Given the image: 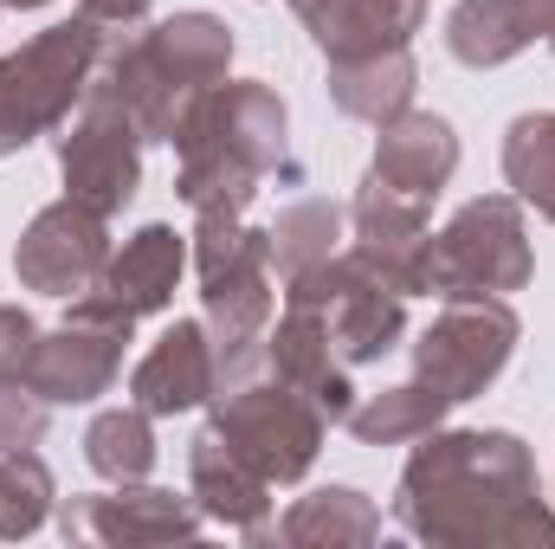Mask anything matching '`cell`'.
Here are the masks:
<instances>
[{"label": "cell", "mask_w": 555, "mask_h": 549, "mask_svg": "<svg viewBox=\"0 0 555 549\" xmlns=\"http://www.w3.org/2000/svg\"><path fill=\"white\" fill-rule=\"evenodd\" d=\"M401 531L433 549H555V511L517 433H420L395 491Z\"/></svg>", "instance_id": "cell-1"}, {"label": "cell", "mask_w": 555, "mask_h": 549, "mask_svg": "<svg viewBox=\"0 0 555 549\" xmlns=\"http://www.w3.org/2000/svg\"><path fill=\"white\" fill-rule=\"evenodd\" d=\"M175 155H181V201L201 214H246L259 181L266 175H291L297 181V162H291V137H284V98L259 78H240V85H214L181 137H175Z\"/></svg>", "instance_id": "cell-2"}, {"label": "cell", "mask_w": 555, "mask_h": 549, "mask_svg": "<svg viewBox=\"0 0 555 549\" xmlns=\"http://www.w3.org/2000/svg\"><path fill=\"white\" fill-rule=\"evenodd\" d=\"M233 65V26L214 13H175L149 33H130L104 52L98 85L124 98L149 142H175L188 111L227 78Z\"/></svg>", "instance_id": "cell-3"}, {"label": "cell", "mask_w": 555, "mask_h": 549, "mask_svg": "<svg viewBox=\"0 0 555 549\" xmlns=\"http://www.w3.org/2000/svg\"><path fill=\"white\" fill-rule=\"evenodd\" d=\"M194 272H201V304H207L220 388H233V382L266 369L272 233L246 227V214H201V227H194Z\"/></svg>", "instance_id": "cell-4"}, {"label": "cell", "mask_w": 555, "mask_h": 549, "mask_svg": "<svg viewBox=\"0 0 555 549\" xmlns=\"http://www.w3.org/2000/svg\"><path fill=\"white\" fill-rule=\"evenodd\" d=\"M111 39L91 20H65L33 33L20 52L0 59V155H20L26 142L59 137V124L85 104V91L98 85Z\"/></svg>", "instance_id": "cell-5"}, {"label": "cell", "mask_w": 555, "mask_h": 549, "mask_svg": "<svg viewBox=\"0 0 555 549\" xmlns=\"http://www.w3.org/2000/svg\"><path fill=\"white\" fill-rule=\"evenodd\" d=\"M537 272L530 259V227L517 194H478L465 201L426 253V291L439 297H504L524 291Z\"/></svg>", "instance_id": "cell-6"}, {"label": "cell", "mask_w": 555, "mask_h": 549, "mask_svg": "<svg viewBox=\"0 0 555 549\" xmlns=\"http://www.w3.org/2000/svg\"><path fill=\"white\" fill-rule=\"evenodd\" d=\"M284 304L304 310V317L330 336V349H336L349 369L382 362V356L408 336V297L388 291L356 253H336V259H323V266H310V272L284 278Z\"/></svg>", "instance_id": "cell-7"}, {"label": "cell", "mask_w": 555, "mask_h": 549, "mask_svg": "<svg viewBox=\"0 0 555 549\" xmlns=\"http://www.w3.org/2000/svg\"><path fill=\"white\" fill-rule=\"evenodd\" d=\"M214 433L266 478V485H297L317 465V446L330 433V420L310 408L291 382H278L272 369L233 382L214 395Z\"/></svg>", "instance_id": "cell-8"}, {"label": "cell", "mask_w": 555, "mask_h": 549, "mask_svg": "<svg viewBox=\"0 0 555 549\" xmlns=\"http://www.w3.org/2000/svg\"><path fill=\"white\" fill-rule=\"evenodd\" d=\"M130 330H137V317L91 284L85 297H72V317L59 330H39L33 362H26V388L39 401H52V408H65V401L78 408V401L111 395V382L124 369Z\"/></svg>", "instance_id": "cell-9"}, {"label": "cell", "mask_w": 555, "mask_h": 549, "mask_svg": "<svg viewBox=\"0 0 555 549\" xmlns=\"http://www.w3.org/2000/svg\"><path fill=\"white\" fill-rule=\"evenodd\" d=\"M142 130L137 117L124 111L117 91L91 85L85 104L59 124V175H65V194L91 214H124L142 188Z\"/></svg>", "instance_id": "cell-10"}, {"label": "cell", "mask_w": 555, "mask_h": 549, "mask_svg": "<svg viewBox=\"0 0 555 549\" xmlns=\"http://www.w3.org/2000/svg\"><path fill=\"white\" fill-rule=\"evenodd\" d=\"M511 349H517V310L504 297H446V310L414 343V382L459 408L504 375Z\"/></svg>", "instance_id": "cell-11"}, {"label": "cell", "mask_w": 555, "mask_h": 549, "mask_svg": "<svg viewBox=\"0 0 555 549\" xmlns=\"http://www.w3.org/2000/svg\"><path fill=\"white\" fill-rule=\"evenodd\" d=\"M111 266V233H104V214L78 207L72 194L39 207L33 227L20 233L13 246V278L26 291H46V297H85Z\"/></svg>", "instance_id": "cell-12"}, {"label": "cell", "mask_w": 555, "mask_h": 549, "mask_svg": "<svg viewBox=\"0 0 555 549\" xmlns=\"http://www.w3.org/2000/svg\"><path fill=\"white\" fill-rule=\"evenodd\" d=\"M201 505L155 491V485H117L98 498H65L59 531L65 544H111V549H137V544H194L201 537Z\"/></svg>", "instance_id": "cell-13"}, {"label": "cell", "mask_w": 555, "mask_h": 549, "mask_svg": "<svg viewBox=\"0 0 555 549\" xmlns=\"http://www.w3.org/2000/svg\"><path fill=\"white\" fill-rule=\"evenodd\" d=\"M349 220H356V259L382 278L388 291L420 297L426 291V253H433V227H426V201H408L395 188H382L375 175L356 188L349 201Z\"/></svg>", "instance_id": "cell-14"}, {"label": "cell", "mask_w": 555, "mask_h": 549, "mask_svg": "<svg viewBox=\"0 0 555 549\" xmlns=\"http://www.w3.org/2000/svg\"><path fill=\"white\" fill-rule=\"evenodd\" d=\"M291 7H297V20L310 26V39L323 46L330 65L401 52L426 26V0H291Z\"/></svg>", "instance_id": "cell-15"}, {"label": "cell", "mask_w": 555, "mask_h": 549, "mask_svg": "<svg viewBox=\"0 0 555 549\" xmlns=\"http://www.w3.org/2000/svg\"><path fill=\"white\" fill-rule=\"evenodd\" d=\"M188 498L201 505V518L207 524H227V531H240V537H253V544H266L272 537V524H266V511H272V485L207 426L194 446H188Z\"/></svg>", "instance_id": "cell-16"}, {"label": "cell", "mask_w": 555, "mask_h": 549, "mask_svg": "<svg viewBox=\"0 0 555 549\" xmlns=\"http://www.w3.org/2000/svg\"><path fill=\"white\" fill-rule=\"evenodd\" d=\"M130 395L142 413H188L220 395V362H214V336L207 323H168L155 336V349L137 362Z\"/></svg>", "instance_id": "cell-17"}, {"label": "cell", "mask_w": 555, "mask_h": 549, "mask_svg": "<svg viewBox=\"0 0 555 549\" xmlns=\"http://www.w3.org/2000/svg\"><path fill=\"white\" fill-rule=\"evenodd\" d=\"M266 369H272L278 382H291L330 426L349 420V408H356L349 362H343V356L330 349V336H323L304 310H291V304H284V317L266 330Z\"/></svg>", "instance_id": "cell-18"}, {"label": "cell", "mask_w": 555, "mask_h": 549, "mask_svg": "<svg viewBox=\"0 0 555 549\" xmlns=\"http://www.w3.org/2000/svg\"><path fill=\"white\" fill-rule=\"evenodd\" d=\"M452 168H459V137H452V124L433 117V111H401V117L382 124V137H375V168H369V175H375L382 188L408 194V201H433V194L452 181Z\"/></svg>", "instance_id": "cell-19"}, {"label": "cell", "mask_w": 555, "mask_h": 549, "mask_svg": "<svg viewBox=\"0 0 555 549\" xmlns=\"http://www.w3.org/2000/svg\"><path fill=\"white\" fill-rule=\"evenodd\" d=\"M188 272V240L175 233V227H142L124 240V253H111V266L98 278V291L104 297H117L130 317H155V310H168L175 304V284Z\"/></svg>", "instance_id": "cell-20"}, {"label": "cell", "mask_w": 555, "mask_h": 549, "mask_svg": "<svg viewBox=\"0 0 555 549\" xmlns=\"http://www.w3.org/2000/svg\"><path fill=\"white\" fill-rule=\"evenodd\" d=\"M414 85H420V65L414 52H375V59H343L330 65V104L356 124H388L401 111H414Z\"/></svg>", "instance_id": "cell-21"}, {"label": "cell", "mask_w": 555, "mask_h": 549, "mask_svg": "<svg viewBox=\"0 0 555 549\" xmlns=\"http://www.w3.org/2000/svg\"><path fill=\"white\" fill-rule=\"evenodd\" d=\"M524 46H537V33L524 20V0H459L446 13V52L472 72L511 65Z\"/></svg>", "instance_id": "cell-22"}, {"label": "cell", "mask_w": 555, "mask_h": 549, "mask_svg": "<svg viewBox=\"0 0 555 549\" xmlns=\"http://www.w3.org/2000/svg\"><path fill=\"white\" fill-rule=\"evenodd\" d=\"M278 537H284V544H297V549L375 544V537H382V511H375L362 491H349V485H330V491H310V498H297V505L284 511Z\"/></svg>", "instance_id": "cell-23"}, {"label": "cell", "mask_w": 555, "mask_h": 549, "mask_svg": "<svg viewBox=\"0 0 555 549\" xmlns=\"http://www.w3.org/2000/svg\"><path fill=\"white\" fill-rule=\"evenodd\" d=\"M446 395H433L426 382H401V388H382V395H369V401H356L349 408V433L362 439V446H408L420 433H433L439 420H446Z\"/></svg>", "instance_id": "cell-24"}, {"label": "cell", "mask_w": 555, "mask_h": 549, "mask_svg": "<svg viewBox=\"0 0 555 549\" xmlns=\"http://www.w3.org/2000/svg\"><path fill=\"white\" fill-rule=\"evenodd\" d=\"M504 181L555 227V111H530L504 130Z\"/></svg>", "instance_id": "cell-25"}, {"label": "cell", "mask_w": 555, "mask_h": 549, "mask_svg": "<svg viewBox=\"0 0 555 549\" xmlns=\"http://www.w3.org/2000/svg\"><path fill=\"white\" fill-rule=\"evenodd\" d=\"M155 413L142 408H111L91 420V433H85V465L98 472V478H111V485H137L149 478V465H155V426H149Z\"/></svg>", "instance_id": "cell-26"}, {"label": "cell", "mask_w": 555, "mask_h": 549, "mask_svg": "<svg viewBox=\"0 0 555 549\" xmlns=\"http://www.w3.org/2000/svg\"><path fill=\"white\" fill-rule=\"evenodd\" d=\"M272 272L278 278H297L323 259H336V240H343V207L336 201H297L284 207L272 227Z\"/></svg>", "instance_id": "cell-27"}, {"label": "cell", "mask_w": 555, "mask_h": 549, "mask_svg": "<svg viewBox=\"0 0 555 549\" xmlns=\"http://www.w3.org/2000/svg\"><path fill=\"white\" fill-rule=\"evenodd\" d=\"M52 518V472L46 459L26 446V452H0V537H33L39 524Z\"/></svg>", "instance_id": "cell-28"}, {"label": "cell", "mask_w": 555, "mask_h": 549, "mask_svg": "<svg viewBox=\"0 0 555 549\" xmlns=\"http://www.w3.org/2000/svg\"><path fill=\"white\" fill-rule=\"evenodd\" d=\"M46 413L52 401H39L26 382H0V452H26L46 439Z\"/></svg>", "instance_id": "cell-29"}, {"label": "cell", "mask_w": 555, "mask_h": 549, "mask_svg": "<svg viewBox=\"0 0 555 549\" xmlns=\"http://www.w3.org/2000/svg\"><path fill=\"white\" fill-rule=\"evenodd\" d=\"M33 343H39V323L20 304H0V382H26Z\"/></svg>", "instance_id": "cell-30"}, {"label": "cell", "mask_w": 555, "mask_h": 549, "mask_svg": "<svg viewBox=\"0 0 555 549\" xmlns=\"http://www.w3.org/2000/svg\"><path fill=\"white\" fill-rule=\"evenodd\" d=\"M149 7L155 0H78V20H91L111 46L117 39H130V33H142V20H149Z\"/></svg>", "instance_id": "cell-31"}, {"label": "cell", "mask_w": 555, "mask_h": 549, "mask_svg": "<svg viewBox=\"0 0 555 549\" xmlns=\"http://www.w3.org/2000/svg\"><path fill=\"white\" fill-rule=\"evenodd\" d=\"M524 20L543 46H555V0H524Z\"/></svg>", "instance_id": "cell-32"}, {"label": "cell", "mask_w": 555, "mask_h": 549, "mask_svg": "<svg viewBox=\"0 0 555 549\" xmlns=\"http://www.w3.org/2000/svg\"><path fill=\"white\" fill-rule=\"evenodd\" d=\"M0 7H13V13H33V7H52V0H0Z\"/></svg>", "instance_id": "cell-33"}]
</instances>
